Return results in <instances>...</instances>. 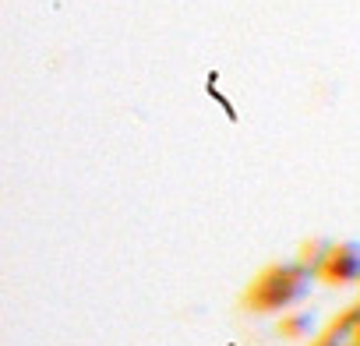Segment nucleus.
Segmentation results:
<instances>
[{"instance_id":"nucleus-1","label":"nucleus","mask_w":360,"mask_h":346,"mask_svg":"<svg viewBox=\"0 0 360 346\" xmlns=\"http://www.w3.org/2000/svg\"><path fill=\"white\" fill-rule=\"evenodd\" d=\"M304 290H307V276L300 269H272L251 286L248 307L251 311H279V307H290L293 300H300Z\"/></svg>"},{"instance_id":"nucleus-2","label":"nucleus","mask_w":360,"mask_h":346,"mask_svg":"<svg viewBox=\"0 0 360 346\" xmlns=\"http://www.w3.org/2000/svg\"><path fill=\"white\" fill-rule=\"evenodd\" d=\"M325 283H356L360 279V248L356 244H339L325 255V262L318 265Z\"/></svg>"}]
</instances>
